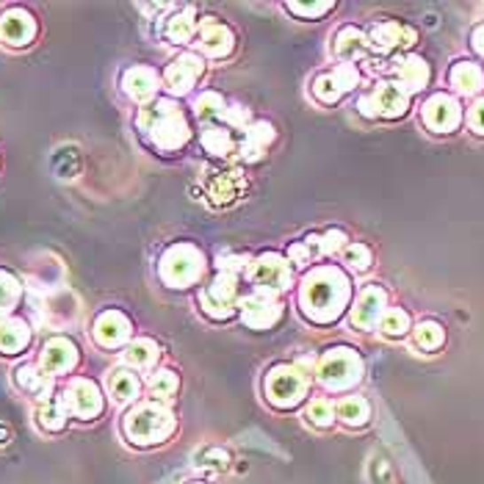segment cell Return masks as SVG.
<instances>
[{"label": "cell", "instance_id": "1", "mask_svg": "<svg viewBox=\"0 0 484 484\" xmlns=\"http://www.w3.org/2000/svg\"><path fill=\"white\" fill-rule=\"evenodd\" d=\"M349 296H352V283L340 269L316 266L302 280L299 305H302L305 316L316 321V324H330L349 305Z\"/></svg>", "mask_w": 484, "mask_h": 484}, {"label": "cell", "instance_id": "2", "mask_svg": "<svg viewBox=\"0 0 484 484\" xmlns=\"http://www.w3.org/2000/svg\"><path fill=\"white\" fill-rule=\"evenodd\" d=\"M136 125L142 128V133H147L152 147L164 150V152L183 150L191 138L186 113H183V108L169 98L155 100L152 105H144L142 113H138Z\"/></svg>", "mask_w": 484, "mask_h": 484}, {"label": "cell", "instance_id": "3", "mask_svg": "<svg viewBox=\"0 0 484 484\" xmlns=\"http://www.w3.org/2000/svg\"><path fill=\"white\" fill-rule=\"evenodd\" d=\"M122 429L128 434V441L136 443V446H155L160 441H167L169 432L175 429V418L172 412L164 402H144L133 407L125 421H122Z\"/></svg>", "mask_w": 484, "mask_h": 484}, {"label": "cell", "instance_id": "4", "mask_svg": "<svg viewBox=\"0 0 484 484\" xmlns=\"http://www.w3.org/2000/svg\"><path fill=\"white\" fill-rule=\"evenodd\" d=\"M205 269L202 252L194 244H175L169 246L158 263V274L169 288H189L191 283L199 280Z\"/></svg>", "mask_w": 484, "mask_h": 484}, {"label": "cell", "instance_id": "5", "mask_svg": "<svg viewBox=\"0 0 484 484\" xmlns=\"http://www.w3.org/2000/svg\"><path fill=\"white\" fill-rule=\"evenodd\" d=\"M263 390H266V399L274 407L291 410L308 396V377L293 365H277L269 371Z\"/></svg>", "mask_w": 484, "mask_h": 484}, {"label": "cell", "instance_id": "6", "mask_svg": "<svg viewBox=\"0 0 484 484\" xmlns=\"http://www.w3.org/2000/svg\"><path fill=\"white\" fill-rule=\"evenodd\" d=\"M291 280H293L291 263L280 255H274V252H266V255L249 263V283L258 288V293L277 296L291 285Z\"/></svg>", "mask_w": 484, "mask_h": 484}, {"label": "cell", "instance_id": "7", "mask_svg": "<svg viewBox=\"0 0 484 484\" xmlns=\"http://www.w3.org/2000/svg\"><path fill=\"white\" fill-rule=\"evenodd\" d=\"M61 402H64L69 415H75V418H83V421H91L103 412V390H100L98 382H91L86 377H75L64 387Z\"/></svg>", "mask_w": 484, "mask_h": 484}, {"label": "cell", "instance_id": "8", "mask_svg": "<svg viewBox=\"0 0 484 484\" xmlns=\"http://www.w3.org/2000/svg\"><path fill=\"white\" fill-rule=\"evenodd\" d=\"M236 296H238V274L233 271H219L216 280L202 288L199 305L207 316L214 318H230L236 313Z\"/></svg>", "mask_w": 484, "mask_h": 484}, {"label": "cell", "instance_id": "9", "mask_svg": "<svg viewBox=\"0 0 484 484\" xmlns=\"http://www.w3.org/2000/svg\"><path fill=\"white\" fill-rule=\"evenodd\" d=\"M360 357L352 349H332L324 360H321L318 379L330 390H343L360 379Z\"/></svg>", "mask_w": 484, "mask_h": 484}, {"label": "cell", "instance_id": "10", "mask_svg": "<svg viewBox=\"0 0 484 484\" xmlns=\"http://www.w3.org/2000/svg\"><path fill=\"white\" fill-rule=\"evenodd\" d=\"M357 83H360L357 66L355 64H338L335 69H330V73L318 75L313 81V98L318 103H324V105H332L346 95V91L355 89Z\"/></svg>", "mask_w": 484, "mask_h": 484}, {"label": "cell", "instance_id": "11", "mask_svg": "<svg viewBox=\"0 0 484 484\" xmlns=\"http://www.w3.org/2000/svg\"><path fill=\"white\" fill-rule=\"evenodd\" d=\"M357 105L365 117H402L407 111V95L396 83H377L371 95L360 98Z\"/></svg>", "mask_w": 484, "mask_h": 484}, {"label": "cell", "instance_id": "12", "mask_svg": "<svg viewBox=\"0 0 484 484\" xmlns=\"http://www.w3.org/2000/svg\"><path fill=\"white\" fill-rule=\"evenodd\" d=\"M36 36V17L22 9L12 6L0 14V42L9 44V48H26Z\"/></svg>", "mask_w": 484, "mask_h": 484}, {"label": "cell", "instance_id": "13", "mask_svg": "<svg viewBox=\"0 0 484 484\" xmlns=\"http://www.w3.org/2000/svg\"><path fill=\"white\" fill-rule=\"evenodd\" d=\"M241 318L252 330H269L283 318V302H277L274 296H266V293L246 296L241 302Z\"/></svg>", "mask_w": 484, "mask_h": 484}, {"label": "cell", "instance_id": "14", "mask_svg": "<svg viewBox=\"0 0 484 484\" xmlns=\"http://www.w3.org/2000/svg\"><path fill=\"white\" fill-rule=\"evenodd\" d=\"M78 346L59 335V338H51L48 343H44V349H42V357H39V368L44 374H66V371H73V368L78 365Z\"/></svg>", "mask_w": 484, "mask_h": 484}, {"label": "cell", "instance_id": "15", "mask_svg": "<svg viewBox=\"0 0 484 484\" xmlns=\"http://www.w3.org/2000/svg\"><path fill=\"white\" fill-rule=\"evenodd\" d=\"M202 73H205L202 59L194 53H183L167 66L164 81L172 95H186V91H191V86L202 78Z\"/></svg>", "mask_w": 484, "mask_h": 484}, {"label": "cell", "instance_id": "16", "mask_svg": "<svg viewBox=\"0 0 484 484\" xmlns=\"http://www.w3.org/2000/svg\"><path fill=\"white\" fill-rule=\"evenodd\" d=\"M130 321L120 310H105L95 318V327H91V338L98 340V346L105 349H120L125 340L130 338Z\"/></svg>", "mask_w": 484, "mask_h": 484}, {"label": "cell", "instance_id": "17", "mask_svg": "<svg viewBox=\"0 0 484 484\" xmlns=\"http://www.w3.org/2000/svg\"><path fill=\"white\" fill-rule=\"evenodd\" d=\"M199 48L207 56L224 59V56L233 53L236 36H233V31H230L227 26H222L216 17H202V22H199Z\"/></svg>", "mask_w": 484, "mask_h": 484}, {"label": "cell", "instance_id": "18", "mask_svg": "<svg viewBox=\"0 0 484 484\" xmlns=\"http://www.w3.org/2000/svg\"><path fill=\"white\" fill-rule=\"evenodd\" d=\"M463 120V111H459V103L449 95H434L426 105H424V122L426 128H432L434 133H449L459 125Z\"/></svg>", "mask_w": 484, "mask_h": 484}, {"label": "cell", "instance_id": "19", "mask_svg": "<svg viewBox=\"0 0 484 484\" xmlns=\"http://www.w3.org/2000/svg\"><path fill=\"white\" fill-rule=\"evenodd\" d=\"M160 86V78L152 66H130L122 75V89L125 95L133 98L136 103H147L155 98V91Z\"/></svg>", "mask_w": 484, "mask_h": 484}, {"label": "cell", "instance_id": "20", "mask_svg": "<svg viewBox=\"0 0 484 484\" xmlns=\"http://www.w3.org/2000/svg\"><path fill=\"white\" fill-rule=\"evenodd\" d=\"M246 191V180L241 172L230 169V172H216L211 180H207V199L214 205H227V202H236L241 199Z\"/></svg>", "mask_w": 484, "mask_h": 484}, {"label": "cell", "instance_id": "21", "mask_svg": "<svg viewBox=\"0 0 484 484\" xmlns=\"http://www.w3.org/2000/svg\"><path fill=\"white\" fill-rule=\"evenodd\" d=\"M31 343V327L22 318H4L0 321V355H22Z\"/></svg>", "mask_w": 484, "mask_h": 484}, {"label": "cell", "instance_id": "22", "mask_svg": "<svg viewBox=\"0 0 484 484\" xmlns=\"http://www.w3.org/2000/svg\"><path fill=\"white\" fill-rule=\"evenodd\" d=\"M412 39H415V31L399 26V22H379V26L371 28V36H368V42H371L379 53L396 51L402 44H412Z\"/></svg>", "mask_w": 484, "mask_h": 484}, {"label": "cell", "instance_id": "23", "mask_svg": "<svg viewBox=\"0 0 484 484\" xmlns=\"http://www.w3.org/2000/svg\"><path fill=\"white\" fill-rule=\"evenodd\" d=\"M271 142H274V128L271 125H266V122L246 125L241 130V144H238V150H241V155L246 160H258V158H263V152H266V147Z\"/></svg>", "mask_w": 484, "mask_h": 484}, {"label": "cell", "instance_id": "24", "mask_svg": "<svg viewBox=\"0 0 484 484\" xmlns=\"http://www.w3.org/2000/svg\"><path fill=\"white\" fill-rule=\"evenodd\" d=\"M382 308H385V291L382 288H365L357 299L355 305V313H352V321L357 327H371L377 324V318L382 316Z\"/></svg>", "mask_w": 484, "mask_h": 484}, {"label": "cell", "instance_id": "25", "mask_svg": "<svg viewBox=\"0 0 484 484\" xmlns=\"http://www.w3.org/2000/svg\"><path fill=\"white\" fill-rule=\"evenodd\" d=\"M14 382H17L20 390H26V394L39 396V402L53 396V379L36 365H20L14 371Z\"/></svg>", "mask_w": 484, "mask_h": 484}, {"label": "cell", "instance_id": "26", "mask_svg": "<svg viewBox=\"0 0 484 484\" xmlns=\"http://www.w3.org/2000/svg\"><path fill=\"white\" fill-rule=\"evenodd\" d=\"M396 86L404 91V95H410V91H418L426 78H429V69H426V61L424 59H404L396 69Z\"/></svg>", "mask_w": 484, "mask_h": 484}, {"label": "cell", "instance_id": "27", "mask_svg": "<svg viewBox=\"0 0 484 484\" xmlns=\"http://www.w3.org/2000/svg\"><path fill=\"white\" fill-rule=\"evenodd\" d=\"M66 418H69V412H66L61 396H48L36 407V424L44 432H61L66 426Z\"/></svg>", "mask_w": 484, "mask_h": 484}, {"label": "cell", "instance_id": "28", "mask_svg": "<svg viewBox=\"0 0 484 484\" xmlns=\"http://www.w3.org/2000/svg\"><path fill=\"white\" fill-rule=\"evenodd\" d=\"M202 147L211 155H230L236 150L233 128L227 125H205L202 128Z\"/></svg>", "mask_w": 484, "mask_h": 484}, {"label": "cell", "instance_id": "29", "mask_svg": "<svg viewBox=\"0 0 484 484\" xmlns=\"http://www.w3.org/2000/svg\"><path fill=\"white\" fill-rule=\"evenodd\" d=\"M108 390L117 402H136L138 394H142V379H138L133 371H128V368H120V371L111 374Z\"/></svg>", "mask_w": 484, "mask_h": 484}, {"label": "cell", "instance_id": "30", "mask_svg": "<svg viewBox=\"0 0 484 484\" xmlns=\"http://www.w3.org/2000/svg\"><path fill=\"white\" fill-rule=\"evenodd\" d=\"M365 51H368V39H365L363 31H357V28H352V26L338 31V36H335V53H338L340 59L352 61V59L365 56Z\"/></svg>", "mask_w": 484, "mask_h": 484}, {"label": "cell", "instance_id": "31", "mask_svg": "<svg viewBox=\"0 0 484 484\" xmlns=\"http://www.w3.org/2000/svg\"><path fill=\"white\" fill-rule=\"evenodd\" d=\"M227 111V103L219 91H205V95L197 98L194 103V117L202 122V125H216Z\"/></svg>", "mask_w": 484, "mask_h": 484}, {"label": "cell", "instance_id": "32", "mask_svg": "<svg viewBox=\"0 0 484 484\" xmlns=\"http://www.w3.org/2000/svg\"><path fill=\"white\" fill-rule=\"evenodd\" d=\"M451 83H454V89H459V91H465V95H473V91H479L481 89V83H484V73L476 66V64H471V61H459L454 69H451Z\"/></svg>", "mask_w": 484, "mask_h": 484}, {"label": "cell", "instance_id": "33", "mask_svg": "<svg viewBox=\"0 0 484 484\" xmlns=\"http://www.w3.org/2000/svg\"><path fill=\"white\" fill-rule=\"evenodd\" d=\"M160 357V349H158V343L155 340H133L128 349H125V363L133 365V368H150L155 365V360Z\"/></svg>", "mask_w": 484, "mask_h": 484}, {"label": "cell", "instance_id": "34", "mask_svg": "<svg viewBox=\"0 0 484 484\" xmlns=\"http://www.w3.org/2000/svg\"><path fill=\"white\" fill-rule=\"evenodd\" d=\"M338 415H340V421H343V424H349V426H363L368 418H371V407H368V402L360 399V396H346V399L338 404Z\"/></svg>", "mask_w": 484, "mask_h": 484}, {"label": "cell", "instance_id": "35", "mask_svg": "<svg viewBox=\"0 0 484 484\" xmlns=\"http://www.w3.org/2000/svg\"><path fill=\"white\" fill-rule=\"evenodd\" d=\"M22 296V285L9 269H0V316H6L17 308Z\"/></svg>", "mask_w": 484, "mask_h": 484}, {"label": "cell", "instance_id": "36", "mask_svg": "<svg viewBox=\"0 0 484 484\" xmlns=\"http://www.w3.org/2000/svg\"><path fill=\"white\" fill-rule=\"evenodd\" d=\"M194 31H197V20H194V12H191V9L175 14V17L167 22V36H169L172 42H177V44L189 42V39L194 36Z\"/></svg>", "mask_w": 484, "mask_h": 484}, {"label": "cell", "instance_id": "37", "mask_svg": "<svg viewBox=\"0 0 484 484\" xmlns=\"http://www.w3.org/2000/svg\"><path fill=\"white\" fill-rule=\"evenodd\" d=\"M177 374L175 371H155L150 379H147V387H150V394L155 396V402H164L167 396H172L175 390H177Z\"/></svg>", "mask_w": 484, "mask_h": 484}, {"label": "cell", "instance_id": "38", "mask_svg": "<svg viewBox=\"0 0 484 484\" xmlns=\"http://www.w3.org/2000/svg\"><path fill=\"white\" fill-rule=\"evenodd\" d=\"M443 340H446V332L441 324H434V321H424V324L415 330V343L426 352H434L437 346H443Z\"/></svg>", "mask_w": 484, "mask_h": 484}, {"label": "cell", "instance_id": "39", "mask_svg": "<svg viewBox=\"0 0 484 484\" xmlns=\"http://www.w3.org/2000/svg\"><path fill=\"white\" fill-rule=\"evenodd\" d=\"M410 330V316L404 310H387L382 318V332L390 338H399Z\"/></svg>", "mask_w": 484, "mask_h": 484}, {"label": "cell", "instance_id": "40", "mask_svg": "<svg viewBox=\"0 0 484 484\" xmlns=\"http://www.w3.org/2000/svg\"><path fill=\"white\" fill-rule=\"evenodd\" d=\"M199 465L207 471H227L230 468V454L224 449H205L199 454Z\"/></svg>", "mask_w": 484, "mask_h": 484}, {"label": "cell", "instance_id": "41", "mask_svg": "<svg viewBox=\"0 0 484 484\" xmlns=\"http://www.w3.org/2000/svg\"><path fill=\"white\" fill-rule=\"evenodd\" d=\"M308 421L313 426H330L332 424V404L324 402V399H316L310 407H308Z\"/></svg>", "mask_w": 484, "mask_h": 484}, {"label": "cell", "instance_id": "42", "mask_svg": "<svg viewBox=\"0 0 484 484\" xmlns=\"http://www.w3.org/2000/svg\"><path fill=\"white\" fill-rule=\"evenodd\" d=\"M335 4H285V9L296 17H321L327 14Z\"/></svg>", "mask_w": 484, "mask_h": 484}, {"label": "cell", "instance_id": "43", "mask_svg": "<svg viewBox=\"0 0 484 484\" xmlns=\"http://www.w3.org/2000/svg\"><path fill=\"white\" fill-rule=\"evenodd\" d=\"M346 263L363 271V269L371 266V252H368V246H363V244H355V246L346 249Z\"/></svg>", "mask_w": 484, "mask_h": 484}, {"label": "cell", "instance_id": "44", "mask_svg": "<svg viewBox=\"0 0 484 484\" xmlns=\"http://www.w3.org/2000/svg\"><path fill=\"white\" fill-rule=\"evenodd\" d=\"M346 241V236L340 233V230H327L324 236H321V255H330V252L340 249Z\"/></svg>", "mask_w": 484, "mask_h": 484}, {"label": "cell", "instance_id": "45", "mask_svg": "<svg viewBox=\"0 0 484 484\" xmlns=\"http://www.w3.org/2000/svg\"><path fill=\"white\" fill-rule=\"evenodd\" d=\"M468 122H471V128H473L476 133H481V136H484V100H479V103L471 108Z\"/></svg>", "mask_w": 484, "mask_h": 484}, {"label": "cell", "instance_id": "46", "mask_svg": "<svg viewBox=\"0 0 484 484\" xmlns=\"http://www.w3.org/2000/svg\"><path fill=\"white\" fill-rule=\"evenodd\" d=\"M473 48L484 56V26H479V28L473 31Z\"/></svg>", "mask_w": 484, "mask_h": 484}, {"label": "cell", "instance_id": "47", "mask_svg": "<svg viewBox=\"0 0 484 484\" xmlns=\"http://www.w3.org/2000/svg\"><path fill=\"white\" fill-rule=\"evenodd\" d=\"M9 434H12V432H9L6 426H0V446H6V443H9Z\"/></svg>", "mask_w": 484, "mask_h": 484}, {"label": "cell", "instance_id": "48", "mask_svg": "<svg viewBox=\"0 0 484 484\" xmlns=\"http://www.w3.org/2000/svg\"><path fill=\"white\" fill-rule=\"evenodd\" d=\"M191 484H205V481H191Z\"/></svg>", "mask_w": 484, "mask_h": 484}]
</instances>
